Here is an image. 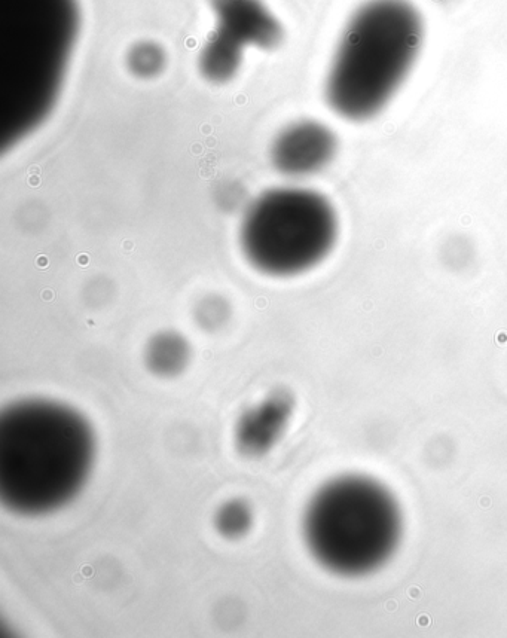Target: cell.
Returning <instances> with one entry per match:
<instances>
[{"mask_svg":"<svg viewBox=\"0 0 507 638\" xmlns=\"http://www.w3.org/2000/svg\"><path fill=\"white\" fill-rule=\"evenodd\" d=\"M96 435L70 406L23 399L0 414V500L26 517L72 502L93 472Z\"/></svg>","mask_w":507,"mask_h":638,"instance_id":"obj_1","label":"cell"},{"mask_svg":"<svg viewBox=\"0 0 507 638\" xmlns=\"http://www.w3.org/2000/svg\"><path fill=\"white\" fill-rule=\"evenodd\" d=\"M75 0H0V146L14 145L56 103L78 33Z\"/></svg>","mask_w":507,"mask_h":638,"instance_id":"obj_2","label":"cell"},{"mask_svg":"<svg viewBox=\"0 0 507 638\" xmlns=\"http://www.w3.org/2000/svg\"><path fill=\"white\" fill-rule=\"evenodd\" d=\"M424 20L409 0H368L345 24L325 82L329 108L347 121L380 115L411 75Z\"/></svg>","mask_w":507,"mask_h":638,"instance_id":"obj_3","label":"cell"},{"mask_svg":"<svg viewBox=\"0 0 507 638\" xmlns=\"http://www.w3.org/2000/svg\"><path fill=\"white\" fill-rule=\"evenodd\" d=\"M403 521L396 497L380 482L345 475L323 484L302 518L305 545L334 575L359 578L395 555Z\"/></svg>","mask_w":507,"mask_h":638,"instance_id":"obj_4","label":"cell"},{"mask_svg":"<svg viewBox=\"0 0 507 638\" xmlns=\"http://www.w3.org/2000/svg\"><path fill=\"white\" fill-rule=\"evenodd\" d=\"M334 204L314 189L282 186L256 197L241 219V252L253 270L287 279L319 267L334 250Z\"/></svg>","mask_w":507,"mask_h":638,"instance_id":"obj_5","label":"cell"},{"mask_svg":"<svg viewBox=\"0 0 507 638\" xmlns=\"http://www.w3.org/2000/svg\"><path fill=\"white\" fill-rule=\"evenodd\" d=\"M338 148L337 134L328 125L302 119L280 131L271 148V161L283 176L305 179L331 166Z\"/></svg>","mask_w":507,"mask_h":638,"instance_id":"obj_6","label":"cell"},{"mask_svg":"<svg viewBox=\"0 0 507 638\" xmlns=\"http://www.w3.org/2000/svg\"><path fill=\"white\" fill-rule=\"evenodd\" d=\"M218 30L244 48L271 51L284 39L282 23L262 0H210Z\"/></svg>","mask_w":507,"mask_h":638,"instance_id":"obj_7","label":"cell"},{"mask_svg":"<svg viewBox=\"0 0 507 638\" xmlns=\"http://www.w3.org/2000/svg\"><path fill=\"white\" fill-rule=\"evenodd\" d=\"M244 47L231 36L216 29L200 53L201 75L213 84H226L240 72Z\"/></svg>","mask_w":507,"mask_h":638,"instance_id":"obj_8","label":"cell"},{"mask_svg":"<svg viewBox=\"0 0 507 638\" xmlns=\"http://www.w3.org/2000/svg\"><path fill=\"white\" fill-rule=\"evenodd\" d=\"M191 348L185 338L176 332H161L149 341L146 365L160 377H174L188 366Z\"/></svg>","mask_w":507,"mask_h":638,"instance_id":"obj_9","label":"cell"},{"mask_svg":"<svg viewBox=\"0 0 507 638\" xmlns=\"http://www.w3.org/2000/svg\"><path fill=\"white\" fill-rule=\"evenodd\" d=\"M166 56L163 50L152 42H140L128 54V66L134 75L151 78L163 70Z\"/></svg>","mask_w":507,"mask_h":638,"instance_id":"obj_10","label":"cell"},{"mask_svg":"<svg viewBox=\"0 0 507 638\" xmlns=\"http://www.w3.org/2000/svg\"><path fill=\"white\" fill-rule=\"evenodd\" d=\"M252 524V512L246 503L234 502L225 503L221 511L216 515V527L226 537H240L249 530Z\"/></svg>","mask_w":507,"mask_h":638,"instance_id":"obj_11","label":"cell"}]
</instances>
